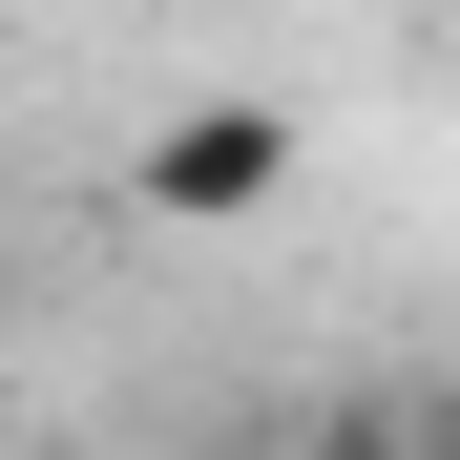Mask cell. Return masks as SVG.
Listing matches in <instances>:
<instances>
[{
    "mask_svg": "<svg viewBox=\"0 0 460 460\" xmlns=\"http://www.w3.org/2000/svg\"><path fill=\"white\" fill-rule=\"evenodd\" d=\"M293 189V126L272 105H168V126H146V209H168V230H252Z\"/></svg>",
    "mask_w": 460,
    "mask_h": 460,
    "instance_id": "cell-1",
    "label": "cell"
},
{
    "mask_svg": "<svg viewBox=\"0 0 460 460\" xmlns=\"http://www.w3.org/2000/svg\"><path fill=\"white\" fill-rule=\"evenodd\" d=\"M314 460H439V439H419V398H335V419H314Z\"/></svg>",
    "mask_w": 460,
    "mask_h": 460,
    "instance_id": "cell-2",
    "label": "cell"
}]
</instances>
